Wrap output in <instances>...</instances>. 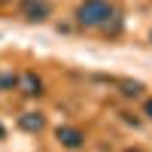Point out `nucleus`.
Wrapping results in <instances>:
<instances>
[{
    "mask_svg": "<svg viewBox=\"0 0 152 152\" xmlns=\"http://www.w3.org/2000/svg\"><path fill=\"white\" fill-rule=\"evenodd\" d=\"M125 152H143V149H125Z\"/></svg>",
    "mask_w": 152,
    "mask_h": 152,
    "instance_id": "1a4fd4ad",
    "label": "nucleus"
},
{
    "mask_svg": "<svg viewBox=\"0 0 152 152\" xmlns=\"http://www.w3.org/2000/svg\"><path fill=\"white\" fill-rule=\"evenodd\" d=\"M9 85H18V76H0V88H9Z\"/></svg>",
    "mask_w": 152,
    "mask_h": 152,
    "instance_id": "0eeeda50",
    "label": "nucleus"
},
{
    "mask_svg": "<svg viewBox=\"0 0 152 152\" xmlns=\"http://www.w3.org/2000/svg\"><path fill=\"white\" fill-rule=\"evenodd\" d=\"M122 88H125L122 94H128V97H137V94L143 91V85H140V82H122Z\"/></svg>",
    "mask_w": 152,
    "mask_h": 152,
    "instance_id": "423d86ee",
    "label": "nucleus"
},
{
    "mask_svg": "<svg viewBox=\"0 0 152 152\" xmlns=\"http://www.w3.org/2000/svg\"><path fill=\"white\" fill-rule=\"evenodd\" d=\"M143 113H146V116L152 119V100H146V107H143Z\"/></svg>",
    "mask_w": 152,
    "mask_h": 152,
    "instance_id": "6e6552de",
    "label": "nucleus"
},
{
    "mask_svg": "<svg viewBox=\"0 0 152 152\" xmlns=\"http://www.w3.org/2000/svg\"><path fill=\"white\" fill-rule=\"evenodd\" d=\"M18 125H21V131H28V134H40L46 128V119H43V113H24L18 119Z\"/></svg>",
    "mask_w": 152,
    "mask_h": 152,
    "instance_id": "20e7f679",
    "label": "nucleus"
},
{
    "mask_svg": "<svg viewBox=\"0 0 152 152\" xmlns=\"http://www.w3.org/2000/svg\"><path fill=\"white\" fill-rule=\"evenodd\" d=\"M55 137H58V143L67 146V149H79L82 140H85V134H82L79 128H70V125H61V128L55 131Z\"/></svg>",
    "mask_w": 152,
    "mask_h": 152,
    "instance_id": "7ed1b4c3",
    "label": "nucleus"
},
{
    "mask_svg": "<svg viewBox=\"0 0 152 152\" xmlns=\"http://www.w3.org/2000/svg\"><path fill=\"white\" fill-rule=\"evenodd\" d=\"M0 3H6V0H0Z\"/></svg>",
    "mask_w": 152,
    "mask_h": 152,
    "instance_id": "9d476101",
    "label": "nucleus"
},
{
    "mask_svg": "<svg viewBox=\"0 0 152 152\" xmlns=\"http://www.w3.org/2000/svg\"><path fill=\"white\" fill-rule=\"evenodd\" d=\"M113 15H116V9H113L110 0H82V3L76 6V21H79L82 28H100V24H107Z\"/></svg>",
    "mask_w": 152,
    "mask_h": 152,
    "instance_id": "f257e3e1",
    "label": "nucleus"
},
{
    "mask_svg": "<svg viewBox=\"0 0 152 152\" xmlns=\"http://www.w3.org/2000/svg\"><path fill=\"white\" fill-rule=\"evenodd\" d=\"M21 15L28 21H46L52 15V3H49V0H24L21 3Z\"/></svg>",
    "mask_w": 152,
    "mask_h": 152,
    "instance_id": "f03ea898",
    "label": "nucleus"
},
{
    "mask_svg": "<svg viewBox=\"0 0 152 152\" xmlns=\"http://www.w3.org/2000/svg\"><path fill=\"white\" fill-rule=\"evenodd\" d=\"M18 85H21V91L24 94H43V79H40V76H37V73H21L18 76Z\"/></svg>",
    "mask_w": 152,
    "mask_h": 152,
    "instance_id": "39448f33",
    "label": "nucleus"
}]
</instances>
